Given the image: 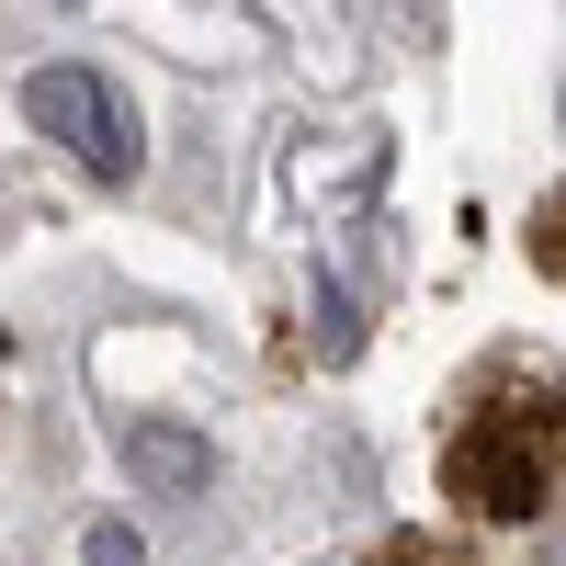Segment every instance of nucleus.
<instances>
[{"label":"nucleus","instance_id":"1","mask_svg":"<svg viewBox=\"0 0 566 566\" xmlns=\"http://www.w3.org/2000/svg\"><path fill=\"white\" fill-rule=\"evenodd\" d=\"M453 499L464 510H488V522H533V510L555 499V476H566V408L555 397H522V408H488L476 431L453 442Z\"/></svg>","mask_w":566,"mask_h":566},{"label":"nucleus","instance_id":"3","mask_svg":"<svg viewBox=\"0 0 566 566\" xmlns=\"http://www.w3.org/2000/svg\"><path fill=\"white\" fill-rule=\"evenodd\" d=\"M125 464H136V488H159V499H205V488H216V442L181 431V419H136V431H125Z\"/></svg>","mask_w":566,"mask_h":566},{"label":"nucleus","instance_id":"2","mask_svg":"<svg viewBox=\"0 0 566 566\" xmlns=\"http://www.w3.org/2000/svg\"><path fill=\"white\" fill-rule=\"evenodd\" d=\"M23 114L57 136L91 181H125V170H136V125H125V103H114L103 69H34V80H23Z\"/></svg>","mask_w":566,"mask_h":566},{"label":"nucleus","instance_id":"4","mask_svg":"<svg viewBox=\"0 0 566 566\" xmlns=\"http://www.w3.org/2000/svg\"><path fill=\"white\" fill-rule=\"evenodd\" d=\"M91 566H148V555H136V533H125V522H103V533H91Z\"/></svg>","mask_w":566,"mask_h":566}]
</instances>
